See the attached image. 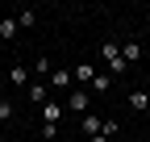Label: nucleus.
Here are the masks:
<instances>
[{"label": "nucleus", "mask_w": 150, "mask_h": 142, "mask_svg": "<svg viewBox=\"0 0 150 142\" xmlns=\"http://www.w3.org/2000/svg\"><path fill=\"white\" fill-rule=\"evenodd\" d=\"M88 104H92V92H88V88H71V92H67V109L71 113H88Z\"/></svg>", "instance_id": "obj_1"}, {"label": "nucleus", "mask_w": 150, "mask_h": 142, "mask_svg": "<svg viewBox=\"0 0 150 142\" xmlns=\"http://www.w3.org/2000/svg\"><path fill=\"white\" fill-rule=\"evenodd\" d=\"M59 117H63V104L59 100H46L42 104V121H46V126H59Z\"/></svg>", "instance_id": "obj_2"}, {"label": "nucleus", "mask_w": 150, "mask_h": 142, "mask_svg": "<svg viewBox=\"0 0 150 142\" xmlns=\"http://www.w3.org/2000/svg\"><path fill=\"white\" fill-rule=\"evenodd\" d=\"M46 84H50V88H71L75 80H71V71H67V67H54V71H50V80H46Z\"/></svg>", "instance_id": "obj_3"}, {"label": "nucleus", "mask_w": 150, "mask_h": 142, "mask_svg": "<svg viewBox=\"0 0 150 142\" xmlns=\"http://www.w3.org/2000/svg\"><path fill=\"white\" fill-rule=\"evenodd\" d=\"M29 100H33V104H46V100H50V84H42V80L29 84Z\"/></svg>", "instance_id": "obj_4"}, {"label": "nucleus", "mask_w": 150, "mask_h": 142, "mask_svg": "<svg viewBox=\"0 0 150 142\" xmlns=\"http://www.w3.org/2000/svg\"><path fill=\"white\" fill-rule=\"evenodd\" d=\"M129 109L146 113V109H150V92H142V88H134V92H129Z\"/></svg>", "instance_id": "obj_5"}, {"label": "nucleus", "mask_w": 150, "mask_h": 142, "mask_svg": "<svg viewBox=\"0 0 150 142\" xmlns=\"http://www.w3.org/2000/svg\"><path fill=\"white\" fill-rule=\"evenodd\" d=\"M17 33H21V25H17V17H4V21H0V38H4V42H13Z\"/></svg>", "instance_id": "obj_6"}, {"label": "nucleus", "mask_w": 150, "mask_h": 142, "mask_svg": "<svg viewBox=\"0 0 150 142\" xmlns=\"http://www.w3.org/2000/svg\"><path fill=\"white\" fill-rule=\"evenodd\" d=\"M71 80H75V88H79V84H92V80H96V71H92V63H79Z\"/></svg>", "instance_id": "obj_7"}, {"label": "nucleus", "mask_w": 150, "mask_h": 142, "mask_svg": "<svg viewBox=\"0 0 150 142\" xmlns=\"http://www.w3.org/2000/svg\"><path fill=\"white\" fill-rule=\"evenodd\" d=\"M100 59H104V63H117V59H121V42H104V46H100Z\"/></svg>", "instance_id": "obj_8"}, {"label": "nucleus", "mask_w": 150, "mask_h": 142, "mask_svg": "<svg viewBox=\"0 0 150 142\" xmlns=\"http://www.w3.org/2000/svg\"><path fill=\"white\" fill-rule=\"evenodd\" d=\"M121 59H125V63H138V59H142V46H138V42H121Z\"/></svg>", "instance_id": "obj_9"}, {"label": "nucleus", "mask_w": 150, "mask_h": 142, "mask_svg": "<svg viewBox=\"0 0 150 142\" xmlns=\"http://www.w3.org/2000/svg\"><path fill=\"white\" fill-rule=\"evenodd\" d=\"M100 130H104V117H96V113H88V117H83V134L92 138V134H100Z\"/></svg>", "instance_id": "obj_10"}, {"label": "nucleus", "mask_w": 150, "mask_h": 142, "mask_svg": "<svg viewBox=\"0 0 150 142\" xmlns=\"http://www.w3.org/2000/svg\"><path fill=\"white\" fill-rule=\"evenodd\" d=\"M50 71H54V67H50V59H38V63H33V75L42 80V84L50 80Z\"/></svg>", "instance_id": "obj_11"}, {"label": "nucleus", "mask_w": 150, "mask_h": 142, "mask_svg": "<svg viewBox=\"0 0 150 142\" xmlns=\"http://www.w3.org/2000/svg\"><path fill=\"white\" fill-rule=\"evenodd\" d=\"M8 84H29V71H25L21 63H17V67L8 71Z\"/></svg>", "instance_id": "obj_12"}, {"label": "nucleus", "mask_w": 150, "mask_h": 142, "mask_svg": "<svg viewBox=\"0 0 150 142\" xmlns=\"http://www.w3.org/2000/svg\"><path fill=\"white\" fill-rule=\"evenodd\" d=\"M108 88H112V80L108 75H96V80L88 84V92H108Z\"/></svg>", "instance_id": "obj_13"}, {"label": "nucleus", "mask_w": 150, "mask_h": 142, "mask_svg": "<svg viewBox=\"0 0 150 142\" xmlns=\"http://www.w3.org/2000/svg\"><path fill=\"white\" fill-rule=\"evenodd\" d=\"M38 21V13H29V9H21V13H17V25H21V29H29Z\"/></svg>", "instance_id": "obj_14"}, {"label": "nucleus", "mask_w": 150, "mask_h": 142, "mask_svg": "<svg viewBox=\"0 0 150 142\" xmlns=\"http://www.w3.org/2000/svg\"><path fill=\"white\" fill-rule=\"evenodd\" d=\"M13 113H17L13 104H8V100H0V121H13Z\"/></svg>", "instance_id": "obj_15"}, {"label": "nucleus", "mask_w": 150, "mask_h": 142, "mask_svg": "<svg viewBox=\"0 0 150 142\" xmlns=\"http://www.w3.org/2000/svg\"><path fill=\"white\" fill-rule=\"evenodd\" d=\"M117 130H121V121H112V117H108V121H104V130H100V134H104V138H112V134H117Z\"/></svg>", "instance_id": "obj_16"}, {"label": "nucleus", "mask_w": 150, "mask_h": 142, "mask_svg": "<svg viewBox=\"0 0 150 142\" xmlns=\"http://www.w3.org/2000/svg\"><path fill=\"white\" fill-rule=\"evenodd\" d=\"M42 138H46V142H54V138H59V126H46V121H42Z\"/></svg>", "instance_id": "obj_17"}, {"label": "nucleus", "mask_w": 150, "mask_h": 142, "mask_svg": "<svg viewBox=\"0 0 150 142\" xmlns=\"http://www.w3.org/2000/svg\"><path fill=\"white\" fill-rule=\"evenodd\" d=\"M88 142H108V138H104V134H92V138H88Z\"/></svg>", "instance_id": "obj_18"}]
</instances>
